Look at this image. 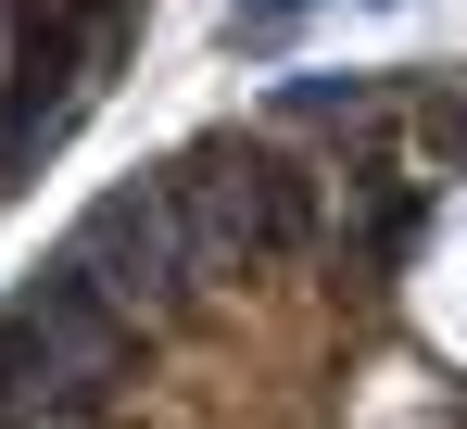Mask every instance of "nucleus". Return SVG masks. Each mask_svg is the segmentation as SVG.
<instances>
[{
    "label": "nucleus",
    "mask_w": 467,
    "mask_h": 429,
    "mask_svg": "<svg viewBox=\"0 0 467 429\" xmlns=\"http://www.w3.org/2000/svg\"><path fill=\"white\" fill-rule=\"evenodd\" d=\"M140 341H152V316L101 278L77 240H51L38 278L0 303V417H26V429H101L114 404H127V379H140Z\"/></svg>",
    "instance_id": "nucleus-1"
},
{
    "label": "nucleus",
    "mask_w": 467,
    "mask_h": 429,
    "mask_svg": "<svg viewBox=\"0 0 467 429\" xmlns=\"http://www.w3.org/2000/svg\"><path fill=\"white\" fill-rule=\"evenodd\" d=\"M304 13H316V0H228L215 51H228V64H278V51L304 38Z\"/></svg>",
    "instance_id": "nucleus-2"
},
{
    "label": "nucleus",
    "mask_w": 467,
    "mask_h": 429,
    "mask_svg": "<svg viewBox=\"0 0 467 429\" xmlns=\"http://www.w3.org/2000/svg\"><path fill=\"white\" fill-rule=\"evenodd\" d=\"M367 13H391V0H367Z\"/></svg>",
    "instance_id": "nucleus-3"
}]
</instances>
